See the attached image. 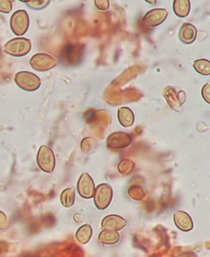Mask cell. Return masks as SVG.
Segmentation results:
<instances>
[{"mask_svg": "<svg viewBox=\"0 0 210 257\" xmlns=\"http://www.w3.org/2000/svg\"><path fill=\"white\" fill-rule=\"evenodd\" d=\"M60 200L63 206L70 208L75 204V191L73 188H67L63 190L60 196Z\"/></svg>", "mask_w": 210, "mask_h": 257, "instance_id": "obj_14", "label": "cell"}, {"mask_svg": "<svg viewBox=\"0 0 210 257\" xmlns=\"http://www.w3.org/2000/svg\"><path fill=\"white\" fill-rule=\"evenodd\" d=\"M127 221L123 217L116 214H112L105 217L102 220V227L109 230H121L125 227Z\"/></svg>", "mask_w": 210, "mask_h": 257, "instance_id": "obj_9", "label": "cell"}, {"mask_svg": "<svg viewBox=\"0 0 210 257\" xmlns=\"http://www.w3.org/2000/svg\"><path fill=\"white\" fill-rule=\"evenodd\" d=\"M78 193L84 199H91L95 193V184L92 177L88 173H83L78 180L77 186Z\"/></svg>", "mask_w": 210, "mask_h": 257, "instance_id": "obj_7", "label": "cell"}, {"mask_svg": "<svg viewBox=\"0 0 210 257\" xmlns=\"http://www.w3.org/2000/svg\"><path fill=\"white\" fill-rule=\"evenodd\" d=\"M175 224L180 230L188 232L193 228V222L191 217L185 211H177L173 214Z\"/></svg>", "mask_w": 210, "mask_h": 257, "instance_id": "obj_10", "label": "cell"}, {"mask_svg": "<svg viewBox=\"0 0 210 257\" xmlns=\"http://www.w3.org/2000/svg\"><path fill=\"white\" fill-rule=\"evenodd\" d=\"M118 119L122 126L129 127L132 126L134 122V113L130 108L122 107L118 111Z\"/></svg>", "mask_w": 210, "mask_h": 257, "instance_id": "obj_11", "label": "cell"}, {"mask_svg": "<svg viewBox=\"0 0 210 257\" xmlns=\"http://www.w3.org/2000/svg\"><path fill=\"white\" fill-rule=\"evenodd\" d=\"M119 238H120V235L117 231L105 229L99 235V241L101 244L112 245L119 242Z\"/></svg>", "mask_w": 210, "mask_h": 257, "instance_id": "obj_12", "label": "cell"}, {"mask_svg": "<svg viewBox=\"0 0 210 257\" xmlns=\"http://www.w3.org/2000/svg\"><path fill=\"white\" fill-rule=\"evenodd\" d=\"M49 3V0H30L27 3V6L33 9L39 10L46 7Z\"/></svg>", "mask_w": 210, "mask_h": 257, "instance_id": "obj_16", "label": "cell"}, {"mask_svg": "<svg viewBox=\"0 0 210 257\" xmlns=\"http://www.w3.org/2000/svg\"><path fill=\"white\" fill-rule=\"evenodd\" d=\"M12 10V3L10 0H0V12L9 13Z\"/></svg>", "mask_w": 210, "mask_h": 257, "instance_id": "obj_17", "label": "cell"}, {"mask_svg": "<svg viewBox=\"0 0 210 257\" xmlns=\"http://www.w3.org/2000/svg\"><path fill=\"white\" fill-rule=\"evenodd\" d=\"M9 226L7 216L3 211H0V230H4Z\"/></svg>", "mask_w": 210, "mask_h": 257, "instance_id": "obj_19", "label": "cell"}, {"mask_svg": "<svg viewBox=\"0 0 210 257\" xmlns=\"http://www.w3.org/2000/svg\"><path fill=\"white\" fill-rule=\"evenodd\" d=\"M57 60L54 57L45 53L36 54L30 61L32 67L39 72L50 70L57 65Z\"/></svg>", "mask_w": 210, "mask_h": 257, "instance_id": "obj_6", "label": "cell"}, {"mask_svg": "<svg viewBox=\"0 0 210 257\" xmlns=\"http://www.w3.org/2000/svg\"><path fill=\"white\" fill-rule=\"evenodd\" d=\"M32 44L26 38H15L8 42L4 46V52L13 57H24L30 53Z\"/></svg>", "mask_w": 210, "mask_h": 257, "instance_id": "obj_1", "label": "cell"}, {"mask_svg": "<svg viewBox=\"0 0 210 257\" xmlns=\"http://www.w3.org/2000/svg\"><path fill=\"white\" fill-rule=\"evenodd\" d=\"M94 202L98 209L105 210L110 205L113 198V190L111 186L102 184L95 190Z\"/></svg>", "mask_w": 210, "mask_h": 257, "instance_id": "obj_5", "label": "cell"}, {"mask_svg": "<svg viewBox=\"0 0 210 257\" xmlns=\"http://www.w3.org/2000/svg\"><path fill=\"white\" fill-rule=\"evenodd\" d=\"M202 96L204 100L208 103H210V84L209 83L206 84L202 89Z\"/></svg>", "mask_w": 210, "mask_h": 257, "instance_id": "obj_18", "label": "cell"}, {"mask_svg": "<svg viewBox=\"0 0 210 257\" xmlns=\"http://www.w3.org/2000/svg\"><path fill=\"white\" fill-rule=\"evenodd\" d=\"M194 68L198 73L203 75H210V62L209 60L202 59L196 60L194 63Z\"/></svg>", "mask_w": 210, "mask_h": 257, "instance_id": "obj_15", "label": "cell"}, {"mask_svg": "<svg viewBox=\"0 0 210 257\" xmlns=\"http://www.w3.org/2000/svg\"><path fill=\"white\" fill-rule=\"evenodd\" d=\"M107 148L111 149H122L129 146L132 142V138L128 133L117 132L107 138Z\"/></svg>", "mask_w": 210, "mask_h": 257, "instance_id": "obj_8", "label": "cell"}, {"mask_svg": "<svg viewBox=\"0 0 210 257\" xmlns=\"http://www.w3.org/2000/svg\"><path fill=\"white\" fill-rule=\"evenodd\" d=\"M15 83L20 88L26 91L32 92L38 90L41 85V79L30 72H20L15 75Z\"/></svg>", "mask_w": 210, "mask_h": 257, "instance_id": "obj_2", "label": "cell"}, {"mask_svg": "<svg viewBox=\"0 0 210 257\" xmlns=\"http://www.w3.org/2000/svg\"><path fill=\"white\" fill-rule=\"evenodd\" d=\"M11 2H12V3H14V2L15 1V0H10Z\"/></svg>", "mask_w": 210, "mask_h": 257, "instance_id": "obj_21", "label": "cell"}, {"mask_svg": "<svg viewBox=\"0 0 210 257\" xmlns=\"http://www.w3.org/2000/svg\"><path fill=\"white\" fill-rule=\"evenodd\" d=\"M11 29L16 36H24L30 26V18L25 10H18L12 15L10 21Z\"/></svg>", "mask_w": 210, "mask_h": 257, "instance_id": "obj_3", "label": "cell"}, {"mask_svg": "<svg viewBox=\"0 0 210 257\" xmlns=\"http://www.w3.org/2000/svg\"><path fill=\"white\" fill-rule=\"evenodd\" d=\"M37 163L39 168L43 172L48 173L54 172L56 166V159L52 149L47 145H42L38 153Z\"/></svg>", "mask_w": 210, "mask_h": 257, "instance_id": "obj_4", "label": "cell"}, {"mask_svg": "<svg viewBox=\"0 0 210 257\" xmlns=\"http://www.w3.org/2000/svg\"><path fill=\"white\" fill-rule=\"evenodd\" d=\"M93 235V229L91 226L88 224L81 226L77 231L75 238L80 244H85L90 241Z\"/></svg>", "mask_w": 210, "mask_h": 257, "instance_id": "obj_13", "label": "cell"}, {"mask_svg": "<svg viewBox=\"0 0 210 257\" xmlns=\"http://www.w3.org/2000/svg\"><path fill=\"white\" fill-rule=\"evenodd\" d=\"M19 1L23 2V3H27L28 2H30V0H19Z\"/></svg>", "mask_w": 210, "mask_h": 257, "instance_id": "obj_20", "label": "cell"}]
</instances>
